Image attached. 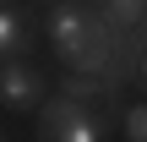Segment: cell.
Wrapping results in <instances>:
<instances>
[{
	"mask_svg": "<svg viewBox=\"0 0 147 142\" xmlns=\"http://www.w3.org/2000/svg\"><path fill=\"white\" fill-rule=\"evenodd\" d=\"M44 33H49L55 55L71 71H93V77H104L109 60H115V49H120V27L109 22V11H93V5H76V0L49 5Z\"/></svg>",
	"mask_w": 147,
	"mask_h": 142,
	"instance_id": "6da1fadb",
	"label": "cell"
},
{
	"mask_svg": "<svg viewBox=\"0 0 147 142\" xmlns=\"http://www.w3.org/2000/svg\"><path fill=\"white\" fill-rule=\"evenodd\" d=\"M38 137L44 142H104L109 137V109L60 88V99L38 104Z\"/></svg>",
	"mask_w": 147,
	"mask_h": 142,
	"instance_id": "7a4b0ae2",
	"label": "cell"
},
{
	"mask_svg": "<svg viewBox=\"0 0 147 142\" xmlns=\"http://www.w3.org/2000/svg\"><path fill=\"white\" fill-rule=\"evenodd\" d=\"M0 104H5L11 115H27V109L44 104V77H38L22 55L0 60Z\"/></svg>",
	"mask_w": 147,
	"mask_h": 142,
	"instance_id": "3957f363",
	"label": "cell"
},
{
	"mask_svg": "<svg viewBox=\"0 0 147 142\" xmlns=\"http://www.w3.org/2000/svg\"><path fill=\"white\" fill-rule=\"evenodd\" d=\"M11 55H27V22L11 5H0V60H11Z\"/></svg>",
	"mask_w": 147,
	"mask_h": 142,
	"instance_id": "277c9868",
	"label": "cell"
},
{
	"mask_svg": "<svg viewBox=\"0 0 147 142\" xmlns=\"http://www.w3.org/2000/svg\"><path fill=\"white\" fill-rule=\"evenodd\" d=\"M104 11H109L115 27H131V22H142V16H147V0H104Z\"/></svg>",
	"mask_w": 147,
	"mask_h": 142,
	"instance_id": "5b68a950",
	"label": "cell"
},
{
	"mask_svg": "<svg viewBox=\"0 0 147 142\" xmlns=\"http://www.w3.org/2000/svg\"><path fill=\"white\" fill-rule=\"evenodd\" d=\"M125 137L147 142V104H131V109H125Z\"/></svg>",
	"mask_w": 147,
	"mask_h": 142,
	"instance_id": "8992f818",
	"label": "cell"
},
{
	"mask_svg": "<svg viewBox=\"0 0 147 142\" xmlns=\"http://www.w3.org/2000/svg\"><path fill=\"white\" fill-rule=\"evenodd\" d=\"M136 77H142V88H147V55H142V71H136Z\"/></svg>",
	"mask_w": 147,
	"mask_h": 142,
	"instance_id": "52a82bcc",
	"label": "cell"
},
{
	"mask_svg": "<svg viewBox=\"0 0 147 142\" xmlns=\"http://www.w3.org/2000/svg\"><path fill=\"white\" fill-rule=\"evenodd\" d=\"M0 137H5V131H0Z\"/></svg>",
	"mask_w": 147,
	"mask_h": 142,
	"instance_id": "ba28073f",
	"label": "cell"
}]
</instances>
